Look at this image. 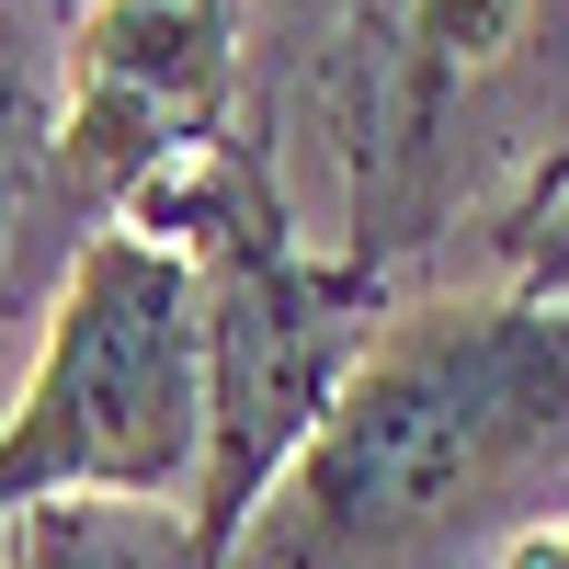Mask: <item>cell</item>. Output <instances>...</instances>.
<instances>
[{"label": "cell", "instance_id": "cell-4", "mask_svg": "<svg viewBox=\"0 0 569 569\" xmlns=\"http://www.w3.org/2000/svg\"><path fill=\"white\" fill-rule=\"evenodd\" d=\"M0 569H194L182 501H34L0 525Z\"/></svg>", "mask_w": 569, "mask_h": 569}, {"label": "cell", "instance_id": "cell-3", "mask_svg": "<svg viewBox=\"0 0 569 569\" xmlns=\"http://www.w3.org/2000/svg\"><path fill=\"white\" fill-rule=\"evenodd\" d=\"M206 297L149 228H103L46 297V353L0 421V525L34 501H194Z\"/></svg>", "mask_w": 569, "mask_h": 569}, {"label": "cell", "instance_id": "cell-1", "mask_svg": "<svg viewBox=\"0 0 569 569\" xmlns=\"http://www.w3.org/2000/svg\"><path fill=\"white\" fill-rule=\"evenodd\" d=\"M547 512H569V308L421 297L376 319L228 569H490Z\"/></svg>", "mask_w": 569, "mask_h": 569}, {"label": "cell", "instance_id": "cell-2", "mask_svg": "<svg viewBox=\"0 0 569 569\" xmlns=\"http://www.w3.org/2000/svg\"><path fill=\"white\" fill-rule=\"evenodd\" d=\"M342 262H421L501 171H569V0H342L319 46Z\"/></svg>", "mask_w": 569, "mask_h": 569}, {"label": "cell", "instance_id": "cell-5", "mask_svg": "<svg viewBox=\"0 0 569 569\" xmlns=\"http://www.w3.org/2000/svg\"><path fill=\"white\" fill-rule=\"evenodd\" d=\"M467 240H479V251H501L512 297L569 308V171L525 182V206H512V217H490V228H467Z\"/></svg>", "mask_w": 569, "mask_h": 569}]
</instances>
